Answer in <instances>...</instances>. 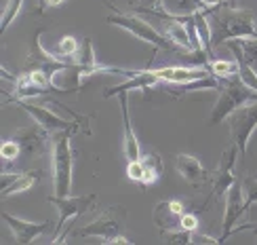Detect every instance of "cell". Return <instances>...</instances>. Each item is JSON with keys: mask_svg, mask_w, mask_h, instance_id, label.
I'll list each match as a JSON object with an SVG mask.
<instances>
[{"mask_svg": "<svg viewBox=\"0 0 257 245\" xmlns=\"http://www.w3.org/2000/svg\"><path fill=\"white\" fill-rule=\"evenodd\" d=\"M133 9H137L139 13H150L163 19H173L175 15H171L169 11L163 7V0H126Z\"/></svg>", "mask_w": 257, "mask_h": 245, "instance_id": "cell-22", "label": "cell"}, {"mask_svg": "<svg viewBox=\"0 0 257 245\" xmlns=\"http://www.w3.org/2000/svg\"><path fill=\"white\" fill-rule=\"evenodd\" d=\"M124 211L122 207H110L108 211H103V214L91 222V224H87L84 228H80L76 235L78 237H99L103 243H131V239H128L124 235Z\"/></svg>", "mask_w": 257, "mask_h": 245, "instance_id": "cell-6", "label": "cell"}, {"mask_svg": "<svg viewBox=\"0 0 257 245\" xmlns=\"http://www.w3.org/2000/svg\"><path fill=\"white\" fill-rule=\"evenodd\" d=\"M76 133L72 129L51 133V154H53V186L55 195L66 197L72 188V146L70 137Z\"/></svg>", "mask_w": 257, "mask_h": 245, "instance_id": "cell-3", "label": "cell"}, {"mask_svg": "<svg viewBox=\"0 0 257 245\" xmlns=\"http://www.w3.org/2000/svg\"><path fill=\"white\" fill-rule=\"evenodd\" d=\"M163 241L167 243H177V245H188L194 241V232L186 228H177L173 232H163Z\"/></svg>", "mask_w": 257, "mask_h": 245, "instance_id": "cell-27", "label": "cell"}, {"mask_svg": "<svg viewBox=\"0 0 257 245\" xmlns=\"http://www.w3.org/2000/svg\"><path fill=\"white\" fill-rule=\"evenodd\" d=\"M181 228L196 232L198 230V218L194 214H186V211H184V216H181Z\"/></svg>", "mask_w": 257, "mask_h": 245, "instance_id": "cell-33", "label": "cell"}, {"mask_svg": "<svg viewBox=\"0 0 257 245\" xmlns=\"http://www.w3.org/2000/svg\"><path fill=\"white\" fill-rule=\"evenodd\" d=\"M126 178L135 184H144V163L139 161H126Z\"/></svg>", "mask_w": 257, "mask_h": 245, "instance_id": "cell-31", "label": "cell"}, {"mask_svg": "<svg viewBox=\"0 0 257 245\" xmlns=\"http://www.w3.org/2000/svg\"><path fill=\"white\" fill-rule=\"evenodd\" d=\"M13 140L19 142L21 152L28 158H36L45 154L47 144H51V133L34 121V125H30V127H19L13 133Z\"/></svg>", "mask_w": 257, "mask_h": 245, "instance_id": "cell-11", "label": "cell"}, {"mask_svg": "<svg viewBox=\"0 0 257 245\" xmlns=\"http://www.w3.org/2000/svg\"><path fill=\"white\" fill-rule=\"evenodd\" d=\"M226 42H228V49L232 51L234 59H236V63H238V76H240V80L247 85V87H251V89L257 91V72L253 70L251 61L244 57V51L240 47L238 38H232V40H226Z\"/></svg>", "mask_w": 257, "mask_h": 245, "instance_id": "cell-19", "label": "cell"}, {"mask_svg": "<svg viewBox=\"0 0 257 245\" xmlns=\"http://www.w3.org/2000/svg\"><path fill=\"white\" fill-rule=\"evenodd\" d=\"M163 32H165V36L179 49V55L181 53H192V42H190V36H188L186 24L177 15L173 19H167V26H165Z\"/></svg>", "mask_w": 257, "mask_h": 245, "instance_id": "cell-20", "label": "cell"}, {"mask_svg": "<svg viewBox=\"0 0 257 245\" xmlns=\"http://www.w3.org/2000/svg\"><path fill=\"white\" fill-rule=\"evenodd\" d=\"M211 17V47L215 49L221 42L232 40V38H257V28H255V17L251 11L244 9H234L228 3L221 5L219 9L207 13Z\"/></svg>", "mask_w": 257, "mask_h": 245, "instance_id": "cell-1", "label": "cell"}, {"mask_svg": "<svg viewBox=\"0 0 257 245\" xmlns=\"http://www.w3.org/2000/svg\"><path fill=\"white\" fill-rule=\"evenodd\" d=\"M3 222L5 224L11 226V230H13V237H15V243L19 245H26V243H32L38 235H42L49 226L51 222L45 220V222H30V220H21L13 214H9V211H3Z\"/></svg>", "mask_w": 257, "mask_h": 245, "instance_id": "cell-14", "label": "cell"}, {"mask_svg": "<svg viewBox=\"0 0 257 245\" xmlns=\"http://www.w3.org/2000/svg\"><path fill=\"white\" fill-rule=\"evenodd\" d=\"M158 87H163V91H167L173 98H181L186 93L192 91H205V89H219L221 87V78H217L215 74H209V76L200 78V80H192V83H160Z\"/></svg>", "mask_w": 257, "mask_h": 245, "instance_id": "cell-18", "label": "cell"}, {"mask_svg": "<svg viewBox=\"0 0 257 245\" xmlns=\"http://www.w3.org/2000/svg\"><path fill=\"white\" fill-rule=\"evenodd\" d=\"M163 7L171 15H192L196 11H202L200 0H163Z\"/></svg>", "mask_w": 257, "mask_h": 245, "instance_id": "cell-23", "label": "cell"}, {"mask_svg": "<svg viewBox=\"0 0 257 245\" xmlns=\"http://www.w3.org/2000/svg\"><path fill=\"white\" fill-rule=\"evenodd\" d=\"M38 178H40V172H26V174L3 172V176H0V193H3V197L26 193V190H30L34 186V182Z\"/></svg>", "mask_w": 257, "mask_h": 245, "instance_id": "cell-17", "label": "cell"}, {"mask_svg": "<svg viewBox=\"0 0 257 245\" xmlns=\"http://www.w3.org/2000/svg\"><path fill=\"white\" fill-rule=\"evenodd\" d=\"M105 21L112 24V26H118L120 30H126L128 34H133L135 38L148 42V45H152L156 51H173V53H179V49L165 36V32H158L154 26H150L146 19L137 17V15L120 13V15H110Z\"/></svg>", "mask_w": 257, "mask_h": 245, "instance_id": "cell-5", "label": "cell"}, {"mask_svg": "<svg viewBox=\"0 0 257 245\" xmlns=\"http://www.w3.org/2000/svg\"><path fill=\"white\" fill-rule=\"evenodd\" d=\"M242 230H253V232H257V224H238V226H234L232 235H234V232H242Z\"/></svg>", "mask_w": 257, "mask_h": 245, "instance_id": "cell-34", "label": "cell"}, {"mask_svg": "<svg viewBox=\"0 0 257 245\" xmlns=\"http://www.w3.org/2000/svg\"><path fill=\"white\" fill-rule=\"evenodd\" d=\"M0 154H3V158L5 161H15V158L21 154V146H19V142L17 140H3V144H0Z\"/></svg>", "mask_w": 257, "mask_h": 245, "instance_id": "cell-29", "label": "cell"}, {"mask_svg": "<svg viewBox=\"0 0 257 245\" xmlns=\"http://www.w3.org/2000/svg\"><path fill=\"white\" fill-rule=\"evenodd\" d=\"M11 104H17L21 110H26L32 119H34L40 127H45V129L49 133H57V131H66V129H72V131H78L80 129V121H74V119H61L59 114L51 112L49 108H45V106L40 104H32L28 100H13Z\"/></svg>", "mask_w": 257, "mask_h": 245, "instance_id": "cell-9", "label": "cell"}, {"mask_svg": "<svg viewBox=\"0 0 257 245\" xmlns=\"http://www.w3.org/2000/svg\"><path fill=\"white\" fill-rule=\"evenodd\" d=\"M230 123V140L238 146V152H247V144L251 140V133L257 127V100L240 106L238 110H234L228 116Z\"/></svg>", "mask_w": 257, "mask_h": 245, "instance_id": "cell-7", "label": "cell"}, {"mask_svg": "<svg viewBox=\"0 0 257 245\" xmlns=\"http://www.w3.org/2000/svg\"><path fill=\"white\" fill-rule=\"evenodd\" d=\"M238 42L244 51V57L251 63H257V38H238Z\"/></svg>", "mask_w": 257, "mask_h": 245, "instance_id": "cell-32", "label": "cell"}, {"mask_svg": "<svg viewBox=\"0 0 257 245\" xmlns=\"http://www.w3.org/2000/svg\"><path fill=\"white\" fill-rule=\"evenodd\" d=\"M257 100V91L247 87L240 76L236 74V76H228V78H221V87H219V98H217V104L215 108H213L211 112V119H209V125L215 127L219 125L221 121H226L228 116L238 110L240 106L249 104Z\"/></svg>", "mask_w": 257, "mask_h": 245, "instance_id": "cell-2", "label": "cell"}, {"mask_svg": "<svg viewBox=\"0 0 257 245\" xmlns=\"http://www.w3.org/2000/svg\"><path fill=\"white\" fill-rule=\"evenodd\" d=\"M194 21H196V28H198V34H200L202 45H205V49L209 51V55H213V47H211L213 32H211V24H209L205 11H196V13H194Z\"/></svg>", "mask_w": 257, "mask_h": 245, "instance_id": "cell-25", "label": "cell"}, {"mask_svg": "<svg viewBox=\"0 0 257 245\" xmlns=\"http://www.w3.org/2000/svg\"><path fill=\"white\" fill-rule=\"evenodd\" d=\"M59 3H63V0H47V7H57Z\"/></svg>", "mask_w": 257, "mask_h": 245, "instance_id": "cell-35", "label": "cell"}, {"mask_svg": "<svg viewBox=\"0 0 257 245\" xmlns=\"http://www.w3.org/2000/svg\"><path fill=\"white\" fill-rule=\"evenodd\" d=\"M238 154H240V152H238V146L230 140L228 148L223 150V154H221V158H219L217 172L213 174V178H215L213 182H215V184H213V190H211L209 199L205 201V205H202V209H207L217 197H226V193L230 190V186L236 182V180H234V163H236V156H238Z\"/></svg>", "mask_w": 257, "mask_h": 245, "instance_id": "cell-8", "label": "cell"}, {"mask_svg": "<svg viewBox=\"0 0 257 245\" xmlns=\"http://www.w3.org/2000/svg\"><path fill=\"white\" fill-rule=\"evenodd\" d=\"M78 49H80V45H78V40L74 38V36H63L61 40H59V55L61 57H74L78 53Z\"/></svg>", "mask_w": 257, "mask_h": 245, "instance_id": "cell-30", "label": "cell"}, {"mask_svg": "<svg viewBox=\"0 0 257 245\" xmlns=\"http://www.w3.org/2000/svg\"><path fill=\"white\" fill-rule=\"evenodd\" d=\"M242 182H234L230 186V190L226 193V216H223V224H221V237L217 239V243H223L230 235L234 226H236V222L244 216V199H242Z\"/></svg>", "mask_w": 257, "mask_h": 245, "instance_id": "cell-12", "label": "cell"}, {"mask_svg": "<svg viewBox=\"0 0 257 245\" xmlns=\"http://www.w3.org/2000/svg\"><path fill=\"white\" fill-rule=\"evenodd\" d=\"M95 199H97V195H95V193L82 195V197H70V195H66V197H59V195L47 197L49 203H53V205L57 207V211H59V220H57V224H55V232H57V235H59V230L66 226L68 220L78 218L82 214H87L91 207H95Z\"/></svg>", "mask_w": 257, "mask_h": 245, "instance_id": "cell-10", "label": "cell"}, {"mask_svg": "<svg viewBox=\"0 0 257 245\" xmlns=\"http://www.w3.org/2000/svg\"><path fill=\"white\" fill-rule=\"evenodd\" d=\"M142 163H144V184L142 186L154 184L160 178V174H163V161H160V156L154 152H150L146 156L142 154Z\"/></svg>", "mask_w": 257, "mask_h": 245, "instance_id": "cell-21", "label": "cell"}, {"mask_svg": "<svg viewBox=\"0 0 257 245\" xmlns=\"http://www.w3.org/2000/svg\"><path fill=\"white\" fill-rule=\"evenodd\" d=\"M21 5H24V0H9L7 7H5V13H3V21H0V32H7V28L13 24V19L17 17V13L21 11Z\"/></svg>", "mask_w": 257, "mask_h": 245, "instance_id": "cell-26", "label": "cell"}, {"mask_svg": "<svg viewBox=\"0 0 257 245\" xmlns=\"http://www.w3.org/2000/svg\"><path fill=\"white\" fill-rule=\"evenodd\" d=\"M45 34V28H38L32 36V47L30 53L26 57V66L24 72H32V70H42L47 72L51 78H55L59 72H68L76 68V61L74 57H59V55H53L47 49H42L40 45V36Z\"/></svg>", "mask_w": 257, "mask_h": 245, "instance_id": "cell-4", "label": "cell"}, {"mask_svg": "<svg viewBox=\"0 0 257 245\" xmlns=\"http://www.w3.org/2000/svg\"><path fill=\"white\" fill-rule=\"evenodd\" d=\"M209 70L215 74L217 78H228V76H236L238 74V63L236 59L228 61V59H209Z\"/></svg>", "mask_w": 257, "mask_h": 245, "instance_id": "cell-24", "label": "cell"}, {"mask_svg": "<svg viewBox=\"0 0 257 245\" xmlns=\"http://www.w3.org/2000/svg\"><path fill=\"white\" fill-rule=\"evenodd\" d=\"M175 172L192 186H202L209 180V172L200 165V161L192 154H175Z\"/></svg>", "mask_w": 257, "mask_h": 245, "instance_id": "cell-15", "label": "cell"}, {"mask_svg": "<svg viewBox=\"0 0 257 245\" xmlns=\"http://www.w3.org/2000/svg\"><path fill=\"white\" fill-rule=\"evenodd\" d=\"M242 188H244V195H247V199H244V209L249 211V207L257 203V178L255 176L242 178Z\"/></svg>", "mask_w": 257, "mask_h": 245, "instance_id": "cell-28", "label": "cell"}, {"mask_svg": "<svg viewBox=\"0 0 257 245\" xmlns=\"http://www.w3.org/2000/svg\"><path fill=\"white\" fill-rule=\"evenodd\" d=\"M118 102H120L122 125H124V156H126V161H139V158H142V146H139V140L133 131L131 116H128V95L120 93Z\"/></svg>", "mask_w": 257, "mask_h": 245, "instance_id": "cell-16", "label": "cell"}, {"mask_svg": "<svg viewBox=\"0 0 257 245\" xmlns=\"http://www.w3.org/2000/svg\"><path fill=\"white\" fill-rule=\"evenodd\" d=\"M181 216H184V203L179 199H167L154 207L152 222L160 232H173L181 228Z\"/></svg>", "mask_w": 257, "mask_h": 245, "instance_id": "cell-13", "label": "cell"}]
</instances>
